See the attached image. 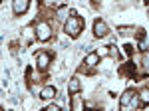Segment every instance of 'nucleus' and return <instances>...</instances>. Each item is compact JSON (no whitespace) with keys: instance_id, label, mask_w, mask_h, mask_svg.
Instances as JSON below:
<instances>
[{"instance_id":"9d476101","label":"nucleus","mask_w":149,"mask_h":111,"mask_svg":"<svg viewBox=\"0 0 149 111\" xmlns=\"http://www.w3.org/2000/svg\"><path fill=\"white\" fill-rule=\"evenodd\" d=\"M72 105H74V111H81V99H80V95H78V93L72 97Z\"/></svg>"},{"instance_id":"f03ea898","label":"nucleus","mask_w":149,"mask_h":111,"mask_svg":"<svg viewBox=\"0 0 149 111\" xmlns=\"http://www.w3.org/2000/svg\"><path fill=\"white\" fill-rule=\"evenodd\" d=\"M50 36H52L50 24L48 22H40L38 24V30H36V38H38L40 42H46V40H50Z\"/></svg>"},{"instance_id":"39448f33","label":"nucleus","mask_w":149,"mask_h":111,"mask_svg":"<svg viewBox=\"0 0 149 111\" xmlns=\"http://www.w3.org/2000/svg\"><path fill=\"white\" fill-rule=\"evenodd\" d=\"M50 60H52V56L48 54V52H42V54L36 56V62H38V67H40V69H46L48 64H50Z\"/></svg>"},{"instance_id":"2eb2a0df","label":"nucleus","mask_w":149,"mask_h":111,"mask_svg":"<svg viewBox=\"0 0 149 111\" xmlns=\"http://www.w3.org/2000/svg\"><path fill=\"white\" fill-rule=\"evenodd\" d=\"M95 111H102V109H95Z\"/></svg>"},{"instance_id":"4468645a","label":"nucleus","mask_w":149,"mask_h":111,"mask_svg":"<svg viewBox=\"0 0 149 111\" xmlns=\"http://www.w3.org/2000/svg\"><path fill=\"white\" fill-rule=\"evenodd\" d=\"M46 111H60V107H58V105H50Z\"/></svg>"},{"instance_id":"6e6552de","label":"nucleus","mask_w":149,"mask_h":111,"mask_svg":"<svg viewBox=\"0 0 149 111\" xmlns=\"http://www.w3.org/2000/svg\"><path fill=\"white\" fill-rule=\"evenodd\" d=\"M56 87H54V85H48V87H44L42 89V93H40V97H42V99H52V97H56Z\"/></svg>"},{"instance_id":"423d86ee","label":"nucleus","mask_w":149,"mask_h":111,"mask_svg":"<svg viewBox=\"0 0 149 111\" xmlns=\"http://www.w3.org/2000/svg\"><path fill=\"white\" fill-rule=\"evenodd\" d=\"M28 6H30L28 0H16L12 8H14V14H16V16H20V14H24V12L28 10Z\"/></svg>"},{"instance_id":"ddd939ff","label":"nucleus","mask_w":149,"mask_h":111,"mask_svg":"<svg viewBox=\"0 0 149 111\" xmlns=\"http://www.w3.org/2000/svg\"><path fill=\"white\" fill-rule=\"evenodd\" d=\"M64 14H66V8H60V12H58V18H60V20H62V18H66Z\"/></svg>"},{"instance_id":"9b49d317","label":"nucleus","mask_w":149,"mask_h":111,"mask_svg":"<svg viewBox=\"0 0 149 111\" xmlns=\"http://www.w3.org/2000/svg\"><path fill=\"white\" fill-rule=\"evenodd\" d=\"M139 97H141V101H143V103H149V87H147V89H143Z\"/></svg>"},{"instance_id":"1a4fd4ad","label":"nucleus","mask_w":149,"mask_h":111,"mask_svg":"<svg viewBox=\"0 0 149 111\" xmlns=\"http://www.w3.org/2000/svg\"><path fill=\"white\" fill-rule=\"evenodd\" d=\"M97 62H100V54H97V52L88 54V56H86V60H84V64H86V66H95Z\"/></svg>"},{"instance_id":"f257e3e1","label":"nucleus","mask_w":149,"mask_h":111,"mask_svg":"<svg viewBox=\"0 0 149 111\" xmlns=\"http://www.w3.org/2000/svg\"><path fill=\"white\" fill-rule=\"evenodd\" d=\"M81 28H84V22H81V18L78 14H72L68 18V22H66V34H68L70 38H78L81 32Z\"/></svg>"},{"instance_id":"20e7f679","label":"nucleus","mask_w":149,"mask_h":111,"mask_svg":"<svg viewBox=\"0 0 149 111\" xmlns=\"http://www.w3.org/2000/svg\"><path fill=\"white\" fill-rule=\"evenodd\" d=\"M93 34H95L97 38L107 36V24L103 22V20H95V22H93Z\"/></svg>"},{"instance_id":"7ed1b4c3","label":"nucleus","mask_w":149,"mask_h":111,"mask_svg":"<svg viewBox=\"0 0 149 111\" xmlns=\"http://www.w3.org/2000/svg\"><path fill=\"white\" fill-rule=\"evenodd\" d=\"M135 99H137V93H135L133 89H127L125 93L121 95L119 103H121V107H129V105H133V107H135Z\"/></svg>"},{"instance_id":"0eeeda50","label":"nucleus","mask_w":149,"mask_h":111,"mask_svg":"<svg viewBox=\"0 0 149 111\" xmlns=\"http://www.w3.org/2000/svg\"><path fill=\"white\" fill-rule=\"evenodd\" d=\"M80 89H81L80 79H78V78H72V79H70V83H68V91L72 93V95H76V93H80Z\"/></svg>"},{"instance_id":"f8f14e48","label":"nucleus","mask_w":149,"mask_h":111,"mask_svg":"<svg viewBox=\"0 0 149 111\" xmlns=\"http://www.w3.org/2000/svg\"><path fill=\"white\" fill-rule=\"evenodd\" d=\"M119 32L123 34V36H129V34H133V28H127V26H121V28H119Z\"/></svg>"}]
</instances>
